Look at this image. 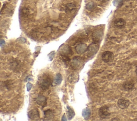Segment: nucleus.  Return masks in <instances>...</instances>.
I'll return each instance as SVG.
<instances>
[{
	"mask_svg": "<svg viewBox=\"0 0 137 121\" xmlns=\"http://www.w3.org/2000/svg\"><path fill=\"white\" fill-rule=\"evenodd\" d=\"M53 82L51 75L48 73H44L41 75L38 79V85L40 88L43 91L48 89Z\"/></svg>",
	"mask_w": 137,
	"mask_h": 121,
	"instance_id": "1",
	"label": "nucleus"
},
{
	"mask_svg": "<svg viewBox=\"0 0 137 121\" xmlns=\"http://www.w3.org/2000/svg\"><path fill=\"white\" fill-rule=\"evenodd\" d=\"M99 115L102 119H107L110 115L109 107L107 106H103L99 110Z\"/></svg>",
	"mask_w": 137,
	"mask_h": 121,
	"instance_id": "2",
	"label": "nucleus"
},
{
	"mask_svg": "<svg viewBox=\"0 0 137 121\" xmlns=\"http://www.w3.org/2000/svg\"><path fill=\"white\" fill-rule=\"evenodd\" d=\"M114 59V55L111 51H105L102 55V60L106 63H109V62H112Z\"/></svg>",
	"mask_w": 137,
	"mask_h": 121,
	"instance_id": "3",
	"label": "nucleus"
},
{
	"mask_svg": "<svg viewBox=\"0 0 137 121\" xmlns=\"http://www.w3.org/2000/svg\"><path fill=\"white\" fill-rule=\"evenodd\" d=\"M84 63L82 58L79 57H76L73 59V61L72 62V67L74 70H78L82 67V64Z\"/></svg>",
	"mask_w": 137,
	"mask_h": 121,
	"instance_id": "4",
	"label": "nucleus"
},
{
	"mask_svg": "<svg viewBox=\"0 0 137 121\" xmlns=\"http://www.w3.org/2000/svg\"><path fill=\"white\" fill-rule=\"evenodd\" d=\"M99 49V46L97 44V43H92L88 47V56L89 57H92L94 56L98 51Z\"/></svg>",
	"mask_w": 137,
	"mask_h": 121,
	"instance_id": "5",
	"label": "nucleus"
},
{
	"mask_svg": "<svg viewBox=\"0 0 137 121\" xmlns=\"http://www.w3.org/2000/svg\"><path fill=\"white\" fill-rule=\"evenodd\" d=\"M28 116L31 120L38 121L40 120V113L37 109H33L30 111L28 113Z\"/></svg>",
	"mask_w": 137,
	"mask_h": 121,
	"instance_id": "6",
	"label": "nucleus"
},
{
	"mask_svg": "<svg viewBox=\"0 0 137 121\" xmlns=\"http://www.w3.org/2000/svg\"><path fill=\"white\" fill-rule=\"evenodd\" d=\"M130 103V101L129 100L122 98L119 99L118 102H117V105L121 109H124L129 107Z\"/></svg>",
	"mask_w": 137,
	"mask_h": 121,
	"instance_id": "7",
	"label": "nucleus"
},
{
	"mask_svg": "<svg viewBox=\"0 0 137 121\" xmlns=\"http://www.w3.org/2000/svg\"><path fill=\"white\" fill-rule=\"evenodd\" d=\"M36 102L37 104L40 106L42 108H44L47 106V98L43 95H39L37 97Z\"/></svg>",
	"mask_w": 137,
	"mask_h": 121,
	"instance_id": "8",
	"label": "nucleus"
},
{
	"mask_svg": "<svg viewBox=\"0 0 137 121\" xmlns=\"http://www.w3.org/2000/svg\"><path fill=\"white\" fill-rule=\"evenodd\" d=\"M60 52L61 55H71L72 54V51L70 47L68 45L63 44L62 45V47L60 48Z\"/></svg>",
	"mask_w": 137,
	"mask_h": 121,
	"instance_id": "9",
	"label": "nucleus"
},
{
	"mask_svg": "<svg viewBox=\"0 0 137 121\" xmlns=\"http://www.w3.org/2000/svg\"><path fill=\"white\" fill-rule=\"evenodd\" d=\"M75 49L77 53L79 54V55H81V54H83L87 50L88 47H87V45L85 43H80V44L76 46Z\"/></svg>",
	"mask_w": 137,
	"mask_h": 121,
	"instance_id": "10",
	"label": "nucleus"
},
{
	"mask_svg": "<svg viewBox=\"0 0 137 121\" xmlns=\"http://www.w3.org/2000/svg\"><path fill=\"white\" fill-rule=\"evenodd\" d=\"M114 26L117 28H123L125 27L126 21L122 18H118L114 21Z\"/></svg>",
	"mask_w": 137,
	"mask_h": 121,
	"instance_id": "11",
	"label": "nucleus"
},
{
	"mask_svg": "<svg viewBox=\"0 0 137 121\" xmlns=\"http://www.w3.org/2000/svg\"><path fill=\"white\" fill-rule=\"evenodd\" d=\"M123 88L124 90L127 91H130L134 88V83L132 81H125L123 84Z\"/></svg>",
	"mask_w": 137,
	"mask_h": 121,
	"instance_id": "12",
	"label": "nucleus"
},
{
	"mask_svg": "<svg viewBox=\"0 0 137 121\" xmlns=\"http://www.w3.org/2000/svg\"><path fill=\"white\" fill-rule=\"evenodd\" d=\"M76 10V6L73 3H68L65 6V11L68 14H72Z\"/></svg>",
	"mask_w": 137,
	"mask_h": 121,
	"instance_id": "13",
	"label": "nucleus"
},
{
	"mask_svg": "<svg viewBox=\"0 0 137 121\" xmlns=\"http://www.w3.org/2000/svg\"><path fill=\"white\" fill-rule=\"evenodd\" d=\"M55 114L53 111L51 109H48L44 111V118L45 120L51 121L54 118Z\"/></svg>",
	"mask_w": 137,
	"mask_h": 121,
	"instance_id": "14",
	"label": "nucleus"
},
{
	"mask_svg": "<svg viewBox=\"0 0 137 121\" xmlns=\"http://www.w3.org/2000/svg\"><path fill=\"white\" fill-rule=\"evenodd\" d=\"M103 34L101 31H96L93 34V40L95 43H97L100 42Z\"/></svg>",
	"mask_w": 137,
	"mask_h": 121,
	"instance_id": "15",
	"label": "nucleus"
},
{
	"mask_svg": "<svg viewBox=\"0 0 137 121\" xmlns=\"http://www.w3.org/2000/svg\"><path fill=\"white\" fill-rule=\"evenodd\" d=\"M96 3L95 2H90L86 4V8L87 10L92 11L96 8Z\"/></svg>",
	"mask_w": 137,
	"mask_h": 121,
	"instance_id": "16",
	"label": "nucleus"
},
{
	"mask_svg": "<svg viewBox=\"0 0 137 121\" xmlns=\"http://www.w3.org/2000/svg\"><path fill=\"white\" fill-rule=\"evenodd\" d=\"M62 76L60 73H58L56 74L55 79L54 80V84H55V85H58L62 83Z\"/></svg>",
	"mask_w": 137,
	"mask_h": 121,
	"instance_id": "17",
	"label": "nucleus"
},
{
	"mask_svg": "<svg viewBox=\"0 0 137 121\" xmlns=\"http://www.w3.org/2000/svg\"><path fill=\"white\" fill-rule=\"evenodd\" d=\"M67 112H68V117L69 120H71L74 116H75V113L73 110L70 107H67Z\"/></svg>",
	"mask_w": 137,
	"mask_h": 121,
	"instance_id": "18",
	"label": "nucleus"
},
{
	"mask_svg": "<svg viewBox=\"0 0 137 121\" xmlns=\"http://www.w3.org/2000/svg\"><path fill=\"white\" fill-rule=\"evenodd\" d=\"M82 116L85 120H88L91 116V111L89 108L85 109L82 112Z\"/></svg>",
	"mask_w": 137,
	"mask_h": 121,
	"instance_id": "19",
	"label": "nucleus"
},
{
	"mask_svg": "<svg viewBox=\"0 0 137 121\" xmlns=\"http://www.w3.org/2000/svg\"><path fill=\"white\" fill-rule=\"evenodd\" d=\"M78 79H79V76L77 74H72L71 75H70L69 78H68L69 81L71 83H74V82H76L78 81Z\"/></svg>",
	"mask_w": 137,
	"mask_h": 121,
	"instance_id": "20",
	"label": "nucleus"
},
{
	"mask_svg": "<svg viewBox=\"0 0 137 121\" xmlns=\"http://www.w3.org/2000/svg\"><path fill=\"white\" fill-rule=\"evenodd\" d=\"M60 57H61V59L63 62L66 64H68L71 60V59H70V58L69 57V56L68 55H61Z\"/></svg>",
	"mask_w": 137,
	"mask_h": 121,
	"instance_id": "21",
	"label": "nucleus"
},
{
	"mask_svg": "<svg viewBox=\"0 0 137 121\" xmlns=\"http://www.w3.org/2000/svg\"><path fill=\"white\" fill-rule=\"evenodd\" d=\"M4 84H4V85H5V86L6 88H8V89L11 88V86L12 84V83H11V81H5V82H4Z\"/></svg>",
	"mask_w": 137,
	"mask_h": 121,
	"instance_id": "22",
	"label": "nucleus"
},
{
	"mask_svg": "<svg viewBox=\"0 0 137 121\" xmlns=\"http://www.w3.org/2000/svg\"><path fill=\"white\" fill-rule=\"evenodd\" d=\"M122 2V0H114V2H113V3H114L115 6L118 7V6L121 5Z\"/></svg>",
	"mask_w": 137,
	"mask_h": 121,
	"instance_id": "23",
	"label": "nucleus"
},
{
	"mask_svg": "<svg viewBox=\"0 0 137 121\" xmlns=\"http://www.w3.org/2000/svg\"><path fill=\"white\" fill-rule=\"evenodd\" d=\"M11 64L12 65L11 67L14 69L17 68V67L18 66V65H19V64L18 63V61H17V60H15V61H13V62H11Z\"/></svg>",
	"mask_w": 137,
	"mask_h": 121,
	"instance_id": "24",
	"label": "nucleus"
},
{
	"mask_svg": "<svg viewBox=\"0 0 137 121\" xmlns=\"http://www.w3.org/2000/svg\"><path fill=\"white\" fill-rule=\"evenodd\" d=\"M116 118H114V119H112V121H119V120L118 119H116Z\"/></svg>",
	"mask_w": 137,
	"mask_h": 121,
	"instance_id": "25",
	"label": "nucleus"
},
{
	"mask_svg": "<svg viewBox=\"0 0 137 121\" xmlns=\"http://www.w3.org/2000/svg\"><path fill=\"white\" fill-rule=\"evenodd\" d=\"M135 72H136V74L137 75V68H136V70H135Z\"/></svg>",
	"mask_w": 137,
	"mask_h": 121,
	"instance_id": "26",
	"label": "nucleus"
},
{
	"mask_svg": "<svg viewBox=\"0 0 137 121\" xmlns=\"http://www.w3.org/2000/svg\"><path fill=\"white\" fill-rule=\"evenodd\" d=\"M99 1H101V0H99Z\"/></svg>",
	"mask_w": 137,
	"mask_h": 121,
	"instance_id": "27",
	"label": "nucleus"
}]
</instances>
